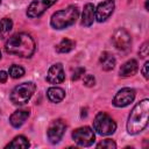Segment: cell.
<instances>
[{
  "label": "cell",
  "mask_w": 149,
  "mask_h": 149,
  "mask_svg": "<svg viewBox=\"0 0 149 149\" xmlns=\"http://www.w3.org/2000/svg\"><path fill=\"white\" fill-rule=\"evenodd\" d=\"M5 49L10 55L19 57H30L35 51V42L29 34L19 33L7 40Z\"/></svg>",
  "instance_id": "1"
},
{
  "label": "cell",
  "mask_w": 149,
  "mask_h": 149,
  "mask_svg": "<svg viewBox=\"0 0 149 149\" xmlns=\"http://www.w3.org/2000/svg\"><path fill=\"white\" fill-rule=\"evenodd\" d=\"M35 90H36V85L34 83L31 81L22 83L13 88L10 93V101L17 106L24 105L33 97V94L35 93Z\"/></svg>",
  "instance_id": "4"
},
{
  "label": "cell",
  "mask_w": 149,
  "mask_h": 149,
  "mask_svg": "<svg viewBox=\"0 0 149 149\" xmlns=\"http://www.w3.org/2000/svg\"><path fill=\"white\" fill-rule=\"evenodd\" d=\"M47 95H48V99L51 101V102H61L64 97H65V91L61 87H57V86H54V87H50L48 88L47 91Z\"/></svg>",
  "instance_id": "17"
},
{
  "label": "cell",
  "mask_w": 149,
  "mask_h": 149,
  "mask_svg": "<svg viewBox=\"0 0 149 149\" xmlns=\"http://www.w3.org/2000/svg\"><path fill=\"white\" fill-rule=\"evenodd\" d=\"M99 62H100L102 70H105V71H109L115 66V57L108 51H105L101 54Z\"/></svg>",
  "instance_id": "16"
},
{
  "label": "cell",
  "mask_w": 149,
  "mask_h": 149,
  "mask_svg": "<svg viewBox=\"0 0 149 149\" xmlns=\"http://www.w3.org/2000/svg\"><path fill=\"white\" fill-rule=\"evenodd\" d=\"M64 78H65V73H64L63 65L61 63H56L49 68L47 80L50 84H61L64 80Z\"/></svg>",
  "instance_id": "12"
},
{
  "label": "cell",
  "mask_w": 149,
  "mask_h": 149,
  "mask_svg": "<svg viewBox=\"0 0 149 149\" xmlns=\"http://www.w3.org/2000/svg\"><path fill=\"white\" fill-rule=\"evenodd\" d=\"M97 148H106V149H115L116 148V143L111 140V139H106L104 141H101L100 143L97 144Z\"/></svg>",
  "instance_id": "22"
},
{
  "label": "cell",
  "mask_w": 149,
  "mask_h": 149,
  "mask_svg": "<svg viewBox=\"0 0 149 149\" xmlns=\"http://www.w3.org/2000/svg\"><path fill=\"white\" fill-rule=\"evenodd\" d=\"M65 129H66V125L62 119L54 120L47 130L48 140L51 143H58L62 140V137L65 133Z\"/></svg>",
  "instance_id": "7"
},
{
  "label": "cell",
  "mask_w": 149,
  "mask_h": 149,
  "mask_svg": "<svg viewBox=\"0 0 149 149\" xmlns=\"http://www.w3.org/2000/svg\"><path fill=\"white\" fill-rule=\"evenodd\" d=\"M84 84H85L86 86H88V87L93 86V85L95 84V79H94V77H93L92 74H86V76L84 77Z\"/></svg>",
  "instance_id": "23"
},
{
  "label": "cell",
  "mask_w": 149,
  "mask_h": 149,
  "mask_svg": "<svg viewBox=\"0 0 149 149\" xmlns=\"http://www.w3.org/2000/svg\"><path fill=\"white\" fill-rule=\"evenodd\" d=\"M79 15V10L76 6H69L64 9H61L56 13L52 14L51 20H50V24L55 28V29H64L68 28L69 26L73 24Z\"/></svg>",
  "instance_id": "3"
},
{
  "label": "cell",
  "mask_w": 149,
  "mask_h": 149,
  "mask_svg": "<svg viewBox=\"0 0 149 149\" xmlns=\"http://www.w3.org/2000/svg\"><path fill=\"white\" fill-rule=\"evenodd\" d=\"M112 42L114 44V47L119 50H127L129 47H130V42H132V38H130V35L129 33L123 29V28H119L114 31L113 36H112Z\"/></svg>",
  "instance_id": "9"
},
{
  "label": "cell",
  "mask_w": 149,
  "mask_h": 149,
  "mask_svg": "<svg viewBox=\"0 0 149 149\" xmlns=\"http://www.w3.org/2000/svg\"><path fill=\"white\" fill-rule=\"evenodd\" d=\"M30 146L29 141L27 140V137L22 136V135H19L16 137H14V140L12 142H9L6 148H14V149H26Z\"/></svg>",
  "instance_id": "18"
},
{
  "label": "cell",
  "mask_w": 149,
  "mask_h": 149,
  "mask_svg": "<svg viewBox=\"0 0 149 149\" xmlns=\"http://www.w3.org/2000/svg\"><path fill=\"white\" fill-rule=\"evenodd\" d=\"M0 2H1V0H0Z\"/></svg>",
  "instance_id": "29"
},
{
  "label": "cell",
  "mask_w": 149,
  "mask_h": 149,
  "mask_svg": "<svg viewBox=\"0 0 149 149\" xmlns=\"http://www.w3.org/2000/svg\"><path fill=\"white\" fill-rule=\"evenodd\" d=\"M29 115H30L29 109H17L9 116V122L14 128H19L26 122Z\"/></svg>",
  "instance_id": "13"
},
{
  "label": "cell",
  "mask_w": 149,
  "mask_h": 149,
  "mask_svg": "<svg viewBox=\"0 0 149 149\" xmlns=\"http://www.w3.org/2000/svg\"><path fill=\"white\" fill-rule=\"evenodd\" d=\"M13 22L9 17H3L0 20V38H3L7 36V34L12 30Z\"/></svg>",
  "instance_id": "20"
},
{
  "label": "cell",
  "mask_w": 149,
  "mask_h": 149,
  "mask_svg": "<svg viewBox=\"0 0 149 149\" xmlns=\"http://www.w3.org/2000/svg\"><path fill=\"white\" fill-rule=\"evenodd\" d=\"M56 2V0H34L27 9V15L30 19L34 17H38L41 16L49 7H51L54 3Z\"/></svg>",
  "instance_id": "8"
},
{
  "label": "cell",
  "mask_w": 149,
  "mask_h": 149,
  "mask_svg": "<svg viewBox=\"0 0 149 149\" xmlns=\"http://www.w3.org/2000/svg\"><path fill=\"white\" fill-rule=\"evenodd\" d=\"M76 43L74 41L70 40V38H63L57 45H56V51L57 52H61V54H65V52H69L71 51L73 48H74Z\"/></svg>",
  "instance_id": "19"
},
{
  "label": "cell",
  "mask_w": 149,
  "mask_h": 149,
  "mask_svg": "<svg viewBox=\"0 0 149 149\" xmlns=\"http://www.w3.org/2000/svg\"><path fill=\"white\" fill-rule=\"evenodd\" d=\"M72 139L80 147H90L93 144L95 140V135L90 127L85 126V127H79L74 129L72 132Z\"/></svg>",
  "instance_id": "6"
},
{
  "label": "cell",
  "mask_w": 149,
  "mask_h": 149,
  "mask_svg": "<svg viewBox=\"0 0 149 149\" xmlns=\"http://www.w3.org/2000/svg\"><path fill=\"white\" fill-rule=\"evenodd\" d=\"M8 78V73L5 71H0V83H6Z\"/></svg>",
  "instance_id": "27"
},
{
  "label": "cell",
  "mask_w": 149,
  "mask_h": 149,
  "mask_svg": "<svg viewBox=\"0 0 149 149\" xmlns=\"http://www.w3.org/2000/svg\"><path fill=\"white\" fill-rule=\"evenodd\" d=\"M114 8H115V3L113 0H105V1L100 2L98 5V7L95 8V12H94L97 21L98 22L106 21L112 15V13L114 12Z\"/></svg>",
  "instance_id": "11"
},
{
  "label": "cell",
  "mask_w": 149,
  "mask_h": 149,
  "mask_svg": "<svg viewBox=\"0 0 149 149\" xmlns=\"http://www.w3.org/2000/svg\"><path fill=\"white\" fill-rule=\"evenodd\" d=\"M9 76L12 77V78H14V79H17V78H21L23 74H24V69L22 68V66H20V65H16V64H14V65H12L10 68H9Z\"/></svg>",
  "instance_id": "21"
},
{
  "label": "cell",
  "mask_w": 149,
  "mask_h": 149,
  "mask_svg": "<svg viewBox=\"0 0 149 149\" xmlns=\"http://www.w3.org/2000/svg\"><path fill=\"white\" fill-rule=\"evenodd\" d=\"M94 12H95V8L92 3H86L85 5L84 10H83V15H81V24L83 26L90 27L93 23V21L95 19Z\"/></svg>",
  "instance_id": "14"
},
{
  "label": "cell",
  "mask_w": 149,
  "mask_h": 149,
  "mask_svg": "<svg viewBox=\"0 0 149 149\" xmlns=\"http://www.w3.org/2000/svg\"><path fill=\"white\" fill-rule=\"evenodd\" d=\"M148 66H149V62H146L143 68H142V74L146 79H148Z\"/></svg>",
  "instance_id": "26"
},
{
  "label": "cell",
  "mask_w": 149,
  "mask_h": 149,
  "mask_svg": "<svg viewBox=\"0 0 149 149\" xmlns=\"http://www.w3.org/2000/svg\"><path fill=\"white\" fill-rule=\"evenodd\" d=\"M85 73V69L84 68H77L73 72V76H72V80H78L83 74Z\"/></svg>",
  "instance_id": "25"
},
{
  "label": "cell",
  "mask_w": 149,
  "mask_h": 149,
  "mask_svg": "<svg viewBox=\"0 0 149 149\" xmlns=\"http://www.w3.org/2000/svg\"><path fill=\"white\" fill-rule=\"evenodd\" d=\"M94 130L100 135H111L116 129L115 121L105 112H99L93 121Z\"/></svg>",
  "instance_id": "5"
},
{
  "label": "cell",
  "mask_w": 149,
  "mask_h": 149,
  "mask_svg": "<svg viewBox=\"0 0 149 149\" xmlns=\"http://www.w3.org/2000/svg\"><path fill=\"white\" fill-rule=\"evenodd\" d=\"M148 42H144L143 44H142V47L140 48V50H139V55L142 57V58H146L147 56H148Z\"/></svg>",
  "instance_id": "24"
},
{
  "label": "cell",
  "mask_w": 149,
  "mask_h": 149,
  "mask_svg": "<svg viewBox=\"0 0 149 149\" xmlns=\"http://www.w3.org/2000/svg\"><path fill=\"white\" fill-rule=\"evenodd\" d=\"M0 58H1V51H0Z\"/></svg>",
  "instance_id": "28"
},
{
  "label": "cell",
  "mask_w": 149,
  "mask_h": 149,
  "mask_svg": "<svg viewBox=\"0 0 149 149\" xmlns=\"http://www.w3.org/2000/svg\"><path fill=\"white\" fill-rule=\"evenodd\" d=\"M148 113H149V100L143 99L139 101L134 108L132 109L128 121H127V130L129 134H139L142 132L148 123Z\"/></svg>",
  "instance_id": "2"
},
{
  "label": "cell",
  "mask_w": 149,
  "mask_h": 149,
  "mask_svg": "<svg viewBox=\"0 0 149 149\" xmlns=\"http://www.w3.org/2000/svg\"><path fill=\"white\" fill-rule=\"evenodd\" d=\"M135 99V91L130 87H125L118 91L113 98V104L116 107H126Z\"/></svg>",
  "instance_id": "10"
},
{
  "label": "cell",
  "mask_w": 149,
  "mask_h": 149,
  "mask_svg": "<svg viewBox=\"0 0 149 149\" xmlns=\"http://www.w3.org/2000/svg\"><path fill=\"white\" fill-rule=\"evenodd\" d=\"M139 70L137 62L135 59H129L126 63H123L120 68V76L121 77H132L134 76Z\"/></svg>",
  "instance_id": "15"
}]
</instances>
